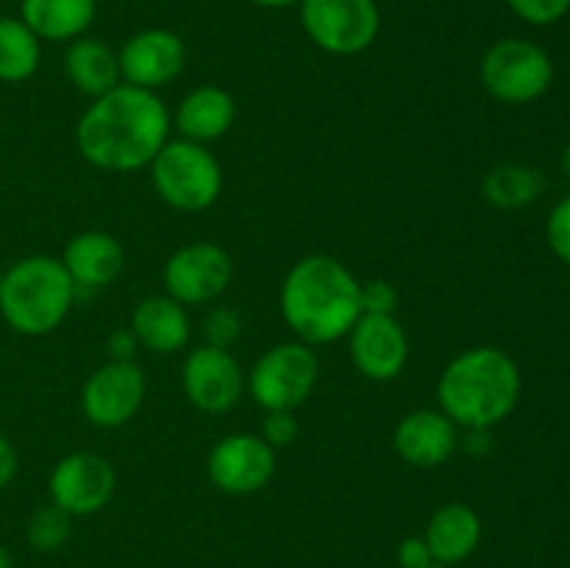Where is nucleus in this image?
Masks as SVG:
<instances>
[{
  "label": "nucleus",
  "instance_id": "obj_28",
  "mask_svg": "<svg viewBox=\"0 0 570 568\" xmlns=\"http://www.w3.org/2000/svg\"><path fill=\"white\" fill-rule=\"evenodd\" d=\"M546 237H549L557 259L570 265V195L551 209L549 223H546Z\"/></svg>",
  "mask_w": 570,
  "mask_h": 568
},
{
  "label": "nucleus",
  "instance_id": "obj_31",
  "mask_svg": "<svg viewBox=\"0 0 570 568\" xmlns=\"http://www.w3.org/2000/svg\"><path fill=\"white\" fill-rule=\"evenodd\" d=\"M399 562L401 568H426L432 566V551H429L423 538H406L399 546Z\"/></svg>",
  "mask_w": 570,
  "mask_h": 568
},
{
  "label": "nucleus",
  "instance_id": "obj_36",
  "mask_svg": "<svg viewBox=\"0 0 570 568\" xmlns=\"http://www.w3.org/2000/svg\"><path fill=\"white\" fill-rule=\"evenodd\" d=\"M0 568H11V555L9 549H3V546H0Z\"/></svg>",
  "mask_w": 570,
  "mask_h": 568
},
{
  "label": "nucleus",
  "instance_id": "obj_27",
  "mask_svg": "<svg viewBox=\"0 0 570 568\" xmlns=\"http://www.w3.org/2000/svg\"><path fill=\"white\" fill-rule=\"evenodd\" d=\"M243 332V323H239V315L228 306H217V310L209 312L204 323V337L206 345H217V349H228L234 340Z\"/></svg>",
  "mask_w": 570,
  "mask_h": 568
},
{
  "label": "nucleus",
  "instance_id": "obj_15",
  "mask_svg": "<svg viewBox=\"0 0 570 568\" xmlns=\"http://www.w3.org/2000/svg\"><path fill=\"white\" fill-rule=\"evenodd\" d=\"M351 360L356 371L373 382H390L399 376L410 356V343L395 321V315H371L362 312L360 321L348 332Z\"/></svg>",
  "mask_w": 570,
  "mask_h": 568
},
{
  "label": "nucleus",
  "instance_id": "obj_34",
  "mask_svg": "<svg viewBox=\"0 0 570 568\" xmlns=\"http://www.w3.org/2000/svg\"><path fill=\"white\" fill-rule=\"evenodd\" d=\"M254 6H262V9H284V6H295L301 0H250Z\"/></svg>",
  "mask_w": 570,
  "mask_h": 568
},
{
  "label": "nucleus",
  "instance_id": "obj_5",
  "mask_svg": "<svg viewBox=\"0 0 570 568\" xmlns=\"http://www.w3.org/2000/svg\"><path fill=\"white\" fill-rule=\"evenodd\" d=\"M150 178L161 200L181 212L209 209L223 189L220 161L193 139H167L150 161Z\"/></svg>",
  "mask_w": 570,
  "mask_h": 568
},
{
  "label": "nucleus",
  "instance_id": "obj_18",
  "mask_svg": "<svg viewBox=\"0 0 570 568\" xmlns=\"http://www.w3.org/2000/svg\"><path fill=\"white\" fill-rule=\"evenodd\" d=\"M423 540L432 551V560L438 566L451 568L476 551L479 540H482V518L473 507L462 505V501H451V505H443L429 518Z\"/></svg>",
  "mask_w": 570,
  "mask_h": 568
},
{
  "label": "nucleus",
  "instance_id": "obj_13",
  "mask_svg": "<svg viewBox=\"0 0 570 568\" xmlns=\"http://www.w3.org/2000/svg\"><path fill=\"white\" fill-rule=\"evenodd\" d=\"M184 395L200 412H228L239 401L245 388V373L228 349L200 345L189 351L181 368Z\"/></svg>",
  "mask_w": 570,
  "mask_h": 568
},
{
  "label": "nucleus",
  "instance_id": "obj_12",
  "mask_svg": "<svg viewBox=\"0 0 570 568\" xmlns=\"http://www.w3.org/2000/svg\"><path fill=\"white\" fill-rule=\"evenodd\" d=\"M212 484L228 496H248L265 488L276 471V449L262 434L237 432L223 438L206 462Z\"/></svg>",
  "mask_w": 570,
  "mask_h": 568
},
{
  "label": "nucleus",
  "instance_id": "obj_24",
  "mask_svg": "<svg viewBox=\"0 0 570 568\" xmlns=\"http://www.w3.org/2000/svg\"><path fill=\"white\" fill-rule=\"evenodd\" d=\"M484 198L499 209H518V206L532 204L543 189V176L534 167L507 161V165L493 167L484 176Z\"/></svg>",
  "mask_w": 570,
  "mask_h": 568
},
{
  "label": "nucleus",
  "instance_id": "obj_32",
  "mask_svg": "<svg viewBox=\"0 0 570 568\" xmlns=\"http://www.w3.org/2000/svg\"><path fill=\"white\" fill-rule=\"evenodd\" d=\"M137 345L139 340L131 329H117V332L109 337V351L115 354V360H134Z\"/></svg>",
  "mask_w": 570,
  "mask_h": 568
},
{
  "label": "nucleus",
  "instance_id": "obj_21",
  "mask_svg": "<svg viewBox=\"0 0 570 568\" xmlns=\"http://www.w3.org/2000/svg\"><path fill=\"white\" fill-rule=\"evenodd\" d=\"M95 0H22L20 20L39 37V42H72L92 26Z\"/></svg>",
  "mask_w": 570,
  "mask_h": 568
},
{
  "label": "nucleus",
  "instance_id": "obj_33",
  "mask_svg": "<svg viewBox=\"0 0 570 568\" xmlns=\"http://www.w3.org/2000/svg\"><path fill=\"white\" fill-rule=\"evenodd\" d=\"M17 451L14 445H11V440L6 438V434H0V490L9 488L11 479L17 477Z\"/></svg>",
  "mask_w": 570,
  "mask_h": 568
},
{
  "label": "nucleus",
  "instance_id": "obj_4",
  "mask_svg": "<svg viewBox=\"0 0 570 568\" xmlns=\"http://www.w3.org/2000/svg\"><path fill=\"white\" fill-rule=\"evenodd\" d=\"M76 295V284L61 259L33 254L3 271L0 315L17 334L42 337L65 323Z\"/></svg>",
  "mask_w": 570,
  "mask_h": 568
},
{
  "label": "nucleus",
  "instance_id": "obj_3",
  "mask_svg": "<svg viewBox=\"0 0 570 568\" xmlns=\"http://www.w3.org/2000/svg\"><path fill=\"white\" fill-rule=\"evenodd\" d=\"M440 410L465 429H493L521 399V371L507 351L493 345L462 351L438 382Z\"/></svg>",
  "mask_w": 570,
  "mask_h": 568
},
{
  "label": "nucleus",
  "instance_id": "obj_11",
  "mask_svg": "<svg viewBox=\"0 0 570 568\" xmlns=\"http://www.w3.org/2000/svg\"><path fill=\"white\" fill-rule=\"evenodd\" d=\"M232 256L215 243H193L178 248L165 262L161 282L178 304H206L215 301L232 282Z\"/></svg>",
  "mask_w": 570,
  "mask_h": 568
},
{
  "label": "nucleus",
  "instance_id": "obj_8",
  "mask_svg": "<svg viewBox=\"0 0 570 568\" xmlns=\"http://www.w3.org/2000/svg\"><path fill=\"white\" fill-rule=\"evenodd\" d=\"M317 382V356L306 343H278L254 362L248 390L265 412L295 410Z\"/></svg>",
  "mask_w": 570,
  "mask_h": 568
},
{
  "label": "nucleus",
  "instance_id": "obj_10",
  "mask_svg": "<svg viewBox=\"0 0 570 568\" xmlns=\"http://www.w3.org/2000/svg\"><path fill=\"white\" fill-rule=\"evenodd\" d=\"M142 368L134 360H111L83 382L81 410L92 427L117 429L131 421L145 401Z\"/></svg>",
  "mask_w": 570,
  "mask_h": 568
},
{
  "label": "nucleus",
  "instance_id": "obj_23",
  "mask_svg": "<svg viewBox=\"0 0 570 568\" xmlns=\"http://www.w3.org/2000/svg\"><path fill=\"white\" fill-rule=\"evenodd\" d=\"M42 45L20 17H0V81H28L39 70Z\"/></svg>",
  "mask_w": 570,
  "mask_h": 568
},
{
  "label": "nucleus",
  "instance_id": "obj_6",
  "mask_svg": "<svg viewBox=\"0 0 570 568\" xmlns=\"http://www.w3.org/2000/svg\"><path fill=\"white\" fill-rule=\"evenodd\" d=\"M482 87L501 104H532L554 84V61L549 50L532 39L507 37L490 45L479 67Z\"/></svg>",
  "mask_w": 570,
  "mask_h": 568
},
{
  "label": "nucleus",
  "instance_id": "obj_25",
  "mask_svg": "<svg viewBox=\"0 0 570 568\" xmlns=\"http://www.w3.org/2000/svg\"><path fill=\"white\" fill-rule=\"evenodd\" d=\"M72 516L59 510L56 505L39 507L28 521V543L33 551H56L70 540Z\"/></svg>",
  "mask_w": 570,
  "mask_h": 568
},
{
  "label": "nucleus",
  "instance_id": "obj_20",
  "mask_svg": "<svg viewBox=\"0 0 570 568\" xmlns=\"http://www.w3.org/2000/svg\"><path fill=\"white\" fill-rule=\"evenodd\" d=\"M234 117H237V104L232 95L215 84H206L184 95L176 109V128L181 139L204 145L220 139L234 126Z\"/></svg>",
  "mask_w": 570,
  "mask_h": 568
},
{
  "label": "nucleus",
  "instance_id": "obj_26",
  "mask_svg": "<svg viewBox=\"0 0 570 568\" xmlns=\"http://www.w3.org/2000/svg\"><path fill=\"white\" fill-rule=\"evenodd\" d=\"M507 6L529 26H554L570 11V0H507Z\"/></svg>",
  "mask_w": 570,
  "mask_h": 568
},
{
  "label": "nucleus",
  "instance_id": "obj_38",
  "mask_svg": "<svg viewBox=\"0 0 570 568\" xmlns=\"http://www.w3.org/2000/svg\"><path fill=\"white\" fill-rule=\"evenodd\" d=\"M0 290H3V271H0Z\"/></svg>",
  "mask_w": 570,
  "mask_h": 568
},
{
  "label": "nucleus",
  "instance_id": "obj_30",
  "mask_svg": "<svg viewBox=\"0 0 570 568\" xmlns=\"http://www.w3.org/2000/svg\"><path fill=\"white\" fill-rule=\"evenodd\" d=\"M360 301L362 312H371V315H393L395 304H399V293L384 278H376V282L360 284Z\"/></svg>",
  "mask_w": 570,
  "mask_h": 568
},
{
  "label": "nucleus",
  "instance_id": "obj_14",
  "mask_svg": "<svg viewBox=\"0 0 570 568\" xmlns=\"http://www.w3.org/2000/svg\"><path fill=\"white\" fill-rule=\"evenodd\" d=\"M117 59H120L122 84L156 92L181 76L187 65V45L170 28H145L126 39Z\"/></svg>",
  "mask_w": 570,
  "mask_h": 568
},
{
  "label": "nucleus",
  "instance_id": "obj_9",
  "mask_svg": "<svg viewBox=\"0 0 570 568\" xmlns=\"http://www.w3.org/2000/svg\"><path fill=\"white\" fill-rule=\"evenodd\" d=\"M115 484V468L106 457L95 454V451H72V454L61 457L50 471V505H56L72 518L95 516L109 505Z\"/></svg>",
  "mask_w": 570,
  "mask_h": 568
},
{
  "label": "nucleus",
  "instance_id": "obj_7",
  "mask_svg": "<svg viewBox=\"0 0 570 568\" xmlns=\"http://www.w3.org/2000/svg\"><path fill=\"white\" fill-rule=\"evenodd\" d=\"M298 6L306 37L334 56L362 53L382 28L376 0H301Z\"/></svg>",
  "mask_w": 570,
  "mask_h": 568
},
{
  "label": "nucleus",
  "instance_id": "obj_17",
  "mask_svg": "<svg viewBox=\"0 0 570 568\" xmlns=\"http://www.w3.org/2000/svg\"><path fill=\"white\" fill-rule=\"evenodd\" d=\"M61 265L70 273L76 290L109 287L126 265L122 245L106 232H83L67 243Z\"/></svg>",
  "mask_w": 570,
  "mask_h": 568
},
{
  "label": "nucleus",
  "instance_id": "obj_29",
  "mask_svg": "<svg viewBox=\"0 0 570 568\" xmlns=\"http://www.w3.org/2000/svg\"><path fill=\"white\" fill-rule=\"evenodd\" d=\"M262 438H265L267 445L273 449H282V445H289L295 438H298V421H295L293 410H271L265 415V423H262Z\"/></svg>",
  "mask_w": 570,
  "mask_h": 568
},
{
  "label": "nucleus",
  "instance_id": "obj_22",
  "mask_svg": "<svg viewBox=\"0 0 570 568\" xmlns=\"http://www.w3.org/2000/svg\"><path fill=\"white\" fill-rule=\"evenodd\" d=\"M65 70L72 87L89 98H100L122 84L120 59L109 45L95 37L72 39L65 53Z\"/></svg>",
  "mask_w": 570,
  "mask_h": 568
},
{
  "label": "nucleus",
  "instance_id": "obj_16",
  "mask_svg": "<svg viewBox=\"0 0 570 568\" xmlns=\"http://www.w3.org/2000/svg\"><path fill=\"white\" fill-rule=\"evenodd\" d=\"M456 423L443 410H415L395 427L393 445L415 468H438L456 451Z\"/></svg>",
  "mask_w": 570,
  "mask_h": 568
},
{
  "label": "nucleus",
  "instance_id": "obj_35",
  "mask_svg": "<svg viewBox=\"0 0 570 568\" xmlns=\"http://www.w3.org/2000/svg\"><path fill=\"white\" fill-rule=\"evenodd\" d=\"M562 173H566L568 176V182H570V143L566 145V150H562Z\"/></svg>",
  "mask_w": 570,
  "mask_h": 568
},
{
  "label": "nucleus",
  "instance_id": "obj_37",
  "mask_svg": "<svg viewBox=\"0 0 570 568\" xmlns=\"http://www.w3.org/2000/svg\"><path fill=\"white\" fill-rule=\"evenodd\" d=\"M426 568H449V566H438V562H432V566H426Z\"/></svg>",
  "mask_w": 570,
  "mask_h": 568
},
{
  "label": "nucleus",
  "instance_id": "obj_1",
  "mask_svg": "<svg viewBox=\"0 0 570 568\" xmlns=\"http://www.w3.org/2000/svg\"><path fill=\"white\" fill-rule=\"evenodd\" d=\"M170 134V111L154 89L117 84L92 100L76 126V145L89 165L109 173L142 170Z\"/></svg>",
  "mask_w": 570,
  "mask_h": 568
},
{
  "label": "nucleus",
  "instance_id": "obj_2",
  "mask_svg": "<svg viewBox=\"0 0 570 568\" xmlns=\"http://www.w3.org/2000/svg\"><path fill=\"white\" fill-rule=\"evenodd\" d=\"M282 315L301 343H334L360 321V282L334 256H304L282 284Z\"/></svg>",
  "mask_w": 570,
  "mask_h": 568
},
{
  "label": "nucleus",
  "instance_id": "obj_19",
  "mask_svg": "<svg viewBox=\"0 0 570 568\" xmlns=\"http://www.w3.org/2000/svg\"><path fill=\"white\" fill-rule=\"evenodd\" d=\"M131 332L137 334L139 345L154 354H176L189 343L193 323L187 310L170 295H150L137 304L131 315Z\"/></svg>",
  "mask_w": 570,
  "mask_h": 568
}]
</instances>
